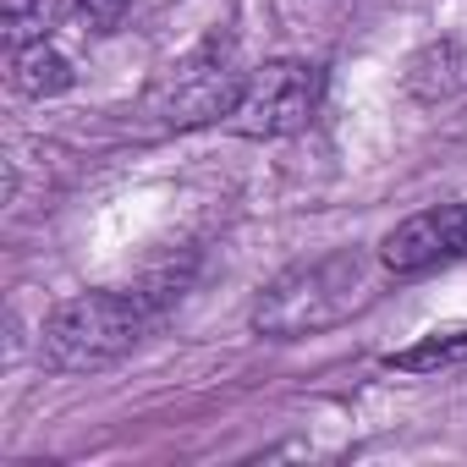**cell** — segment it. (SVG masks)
<instances>
[{
	"mask_svg": "<svg viewBox=\"0 0 467 467\" xmlns=\"http://www.w3.org/2000/svg\"><path fill=\"white\" fill-rule=\"evenodd\" d=\"M407 94L418 105H451L467 94V34H440L407 61Z\"/></svg>",
	"mask_w": 467,
	"mask_h": 467,
	"instance_id": "obj_6",
	"label": "cell"
},
{
	"mask_svg": "<svg viewBox=\"0 0 467 467\" xmlns=\"http://www.w3.org/2000/svg\"><path fill=\"white\" fill-rule=\"evenodd\" d=\"M248 88L237 39L209 34L192 50H182L176 61H165L143 94V116L165 132H187V127H209V121H231Z\"/></svg>",
	"mask_w": 467,
	"mask_h": 467,
	"instance_id": "obj_2",
	"label": "cell"
},
{
	"mask_svg": "<svg viewBox=\"0 0 467 467\" xmlns=\"http://www.w3.org/2000/svg\"><path fill=\"white\" fill-rule=\"evenodd\" d=\"M451 259H467V203H440L412 220H401L379 243V265L390 275H423Z\"/></svg>",
	"mask_w": 467,
	"mask_h": 467,
	"instance_id": "obj_5",
	"label": "cell"
},
{
	"mask_svg": "<svg viewBox=\"0 0 467 467\" xmlns=\"http://www.w3.org/2000/svg\"><path fill=\"white\" fill-rule=\"evenodd\" d=\"M149 330V308L132 292H83L67 297L39 336V352L56 374H94L127 358Z\"/></svg>",
	"mask_w": 467,
	"mask_h": 467,
	"instance_id": "obj_3",
	"label": "cell"
},
{
	"mask_svg": "<svg viewBox=\"0 0 467 467\" xmlns=\"http://www.w3.org/2000/svg\"><path fill=\"white\" fill-rule=\"evenodd\" d=\"M72 78H78L72 61H67L50 39L12 50V88H17L23 99H56V94L72 88Z\"/></svg>",
	"mask_w": 467,
	"mask_h": 467,
	"instance_id": "obj_7",
	"label": "cell"
},
{
	"mask_svg": "<svg viewBox=\"0 0 467 467\" xmlns=\"http://www.w3.org/2000/svg\"><path fill=\"white\" fill-rule=\"evenodd\" d=\"M67 12H78V0H6V50L50 39Z\"/></svg>",
	"mask_w": 467,
	"mask_h": 467,
	"instance_id": "obj_8",
	"label": "cell"
},
{
	"mask_svg": "<svg viewBox=\"0 0 467 467\" xmlns=\"http://www.w3.org/2000/svg\"><path fill=\"white\" fill-rule=\"evenodd\" d=\"M319 99H325V72L314 61L281 56L248 72V88L237 110H231V127L243 138H292L319 116Z\"/></svg>",
	"mask_w": 467,
	"mask_h": 467,
	"instance_id": "obj_4",
	"label": "cell"
},
{
	"mask_svg": "<svg viewBox=\"0 0 467 467\" xmlns=\"http://www.w3.org/2000/svg\"><path fill=\"white\" fill-rule=\"evenodd\" d=\"M127 12H132V0H78V17L88 28H99V34H110Z\"/></svg>",
	"mask_w": 467,
	"mask_h": 467,
	"instance_id": "obj_10",
	"label": "cell"
},
{
	"mask_svg": "<svg viewBox=\"0 0 467 467\" xmlns=\"http://www.w3.org/2000/svg\"><path fill=\"white\" fill-rule=\"evenodd\" d=\"M368 297H374L368 254L336 248V254H319V259L281 270L254 303V330L270 341H303V336L347 325Z\"/></svg>",
	"mask_w": 467,
	"mask_h": 467,
	"instance_id": "obj_1",
	"label": "cell"
},
{
	"mask_svg": "<svg viewBox=\"0 0 467 467\" xmlns=\"http://www.w3.org/2000/svg\"><path fill=\"white\" fill-rule=\"evenodd\" d=\"M385 363H390V368H401V374L456 368V363H467V325H462V330H434V336H423V341H412V347L390 352Z\"/></svg>",
	"mask_w": 467,
	"mask_h": 467,
	"instance_id": "obj_9",
	"label": "cell"
}]
</instances>
